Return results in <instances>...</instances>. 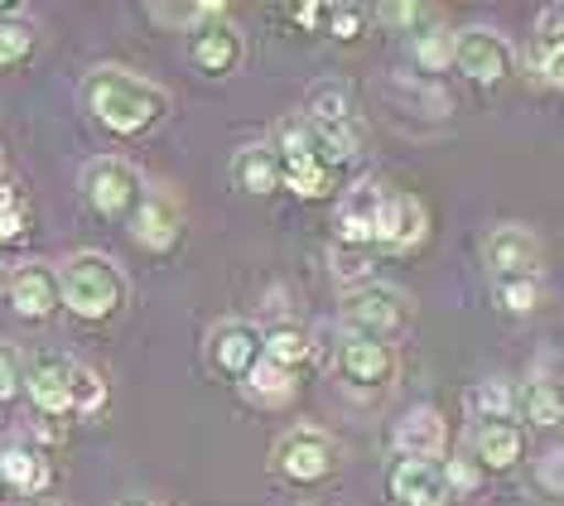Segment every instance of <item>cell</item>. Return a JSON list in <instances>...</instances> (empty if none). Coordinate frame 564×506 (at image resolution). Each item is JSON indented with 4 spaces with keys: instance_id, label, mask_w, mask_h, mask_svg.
I'll return each mask as SVG.
<instances>
[{
    "instance_id": "9c48e42d",
    "label": "cell",
    "mask_w": 564,
    "mask_h": 506,
    "mask_svg": "<svg viewBox=\"0 0 564 506\" xmlns=\"http://www.w3.org/2000/svg\"><path fill=\"white\" fill-rule=\"evenodd\" d=\"M482 261L492 276H541V237L521 223H502L482 237Z\"/></svg>"
},
{
    "instance_id": "b9f144b4",
    "label": "cell",
    "mask_w": 564,
    "mask_h": 506,
    "mask_svg": "<svg viewBox=\"0 0 564 506\" xmlns=\"http://www.w3.org/2000/svg\"><path fill=\"white\" fill-rule=\"evenodd\" d=\"M10 290V276H6V270H0V294H6Z\"/></svg>"
},
{
    "instance_id": "7bdbcfd3",
    "label": "cell",
    "mask_w": 564,
    "mask_h": 506,
    "mask_svg": "<svg viewBox=\"0 0 564 506\" xmlns=\"http://www.w3.org/2000/svg\"><path fill=\"white\" fill-rule=\"evenodd\" d=\"M126 506H155V502H126Z\"/></svg>"
},
{
    "instance_id": "1f68e13d",
    "label": "cell",
    "mask_w": 564,
    "mask_h": 506,
    "mask_svg": "<svg viewBox=\"0 0 564 506\" xmlns=\"http://www.w3.org/2000/svg\"><path fill=\"white\" fill-rule=\"evenodd\" d=\"M150 15L170 20V24H217V20H227V10L223 6H155Z\"/></svg>"
},
{
    "instance_id": "ba28073f",
    "label": "cell",
    "mask_w": 564,
    "mask_h": 506,
    "mask_svg": "<svg viewBox=\"0 0 564 506\" xmlns=\"http://www.w3.org/2000/svg\"><path fill=\"white\" fill-rule=\"evenodd\" d=\"M6 300L15 304V314H20V319H30V323L54 319L58 309H63L58 270H54V266H44V261H24V266H15V270H10V290H6Z\"/></svg>"
},
{
    "instance_id": "484cf974",
    "label": "cell",
    "mask_w": 564,
    "mask_h": 506,
    "mask_svg": "<svg viewBox=\"0 0 564 506\" xmlns=\"http://www.w3.org/2000/svg\"><path fill=\"white\" fill-rule=\"evenodd\" d=\"M310 121L318 126H357V116H352V93L343 83H318L314 93H310Z\"/></svg>"
},
{
    "instance_id": "7402d4cb",
    "label": "cell",
    "mask_w": 564,
    "mask_h": 506,
    "mask_svg": "<svg viewBox=\"0 0 564 506\" xmlns=\"http://www.w3.org/2000/svg\"><path fill=\"white\" fill-rule=\"evenodd\" d=\"M310 353H314V343H310V333H304L300 323H271V329L261 333V357L275 362V367H285V372L304 367Z\"/></svg>"
},
{
    "instance_id": "f546056e",
    "label": "cell",
    "mask_w": 564,
    "mask_h": 506,
    "mask_svg": "<svg viewBox=\"0 0 564 506\" xmlns=\"http://www.w3.org/2000/svg\"><path fill=\"white\" fill-rule=\"evenodd\" d=\"M468 410L478 415V420H511V410H517V391H511L507 381H482L468 391Z\"/></svg>"
},
{
    "instance_id": "cb8c5ba5",
    "label": "cell",
    "mask_w": 564,
    "mask_h": 506,
    "mask_svg": "<svg viewBox=\"0 0 564 506\" xmlns=\"http://www.w3.org/2000/svg\"><path fill=\"white\" fill-rule=\"evenodd\" d=\"M333 174H338V169L324 160H280V189L300 193V198H328Z\"/></svg>"
},
{
    "instance_id": "277c9868",
    "label": "cell",
    "mask_w": 564,
    "mask_h": 506,
    "mask_svg": "<svg viewBox=\"0 0 564 506\" xmlns=\"http://www.w3.org/2000/svg\"><path fill=\"white\" fill-rule=\"evenodd\" d=\"M83 198L97 207L101 217H131L140 198H145V179L131 160H117V154H101L83 169Z\"/></svg>"
},
{
    "instance_id": "6da1fadb",
    "label": "cell",
    "mask_w": 564,
    "mask_h": 506,
    "mask_svg": "<svg viewBox=\"0 0 564 506\" xmlns=\"http://www.w3.org/2000/svg\"><path fill=\"white\" fill-rule=\"evenodd\" d=\"M83 107L101 131L140 140L170 116V93L160 83H145L131 68H93L83 77Z\"/></svg>"
},
{
    "instance_id": "ee69618b",
    "label": "cell",
    "mask_w": 564,
    "mask_h": 506,
    "mask_svg": "<svg viewBox=\"0 0 564 506\" xmlns=\"http://www.w3.org/2000/svg\"><path fill=\"white\" fill-rule=\"evenodd\" d=\"M30 506H58V502H30Z\"/></svg>"
},
{
    "instance_id": "8d00e7d4",
    "label": "cell",
    "mask_w": 564,
    "mask_h": 506,
    "mask_svg": "<svg viewBox=\"0 0 564 506\" xmlns=\"http://www.w3.org/2000/svg\"><path fill=\"white\" fill-rule=\"evenodd\" d=\"M377 20H381V24H401V30H415V34H420V24H430L434 10H430V6H381Z\"/></svg>"
},
{
    "instance_id": "e0dca14e",
    "label": "cell",
    "mask_w": 564,
    "mask_h": 506,
    "mask_svg": "<svg viewBox=\"0 0 564 506\" xmlns=\"http://www.w3.org/2000/svg\"><path fill=\"white\" fill-rule=\"evenodd\" d=\"M126 227H131L135 246H145V251H170V246L178 241V232H184V223H178V207L164 198V193H150L140 198V207L131 217H126Z\"/></svg>"
},
{
    "instance_id": "d6986e66",
    "label": "cell",
    "mask_w": 564,
    "mask_h": 506,
    "mask_svg": "<svg viewBox=\"0 0 564 506\" xmlns=\"http://www.w3.org/2000/svg\"><path fill=\"white\" fill-rule=\"evenodd\" d=\"M0 483L10 492H20V497H40V492L54 483V469H48V459L34 444H6L0 449Z\"/></svg>"
},
{
    "instance_id": "bcb514c9",
    "label": "cell",
    "mask_w": 564,
    "mask_h": 506,
    "mask_svg": "<svg viewBox=\"0 0 564 506\" xmlns=\"http://www.w3.org/2000/svg\"><path fill=\"white\" fill-rule=\"evenodd\" d=\"M440 506H448V502H440Z\"/></svg>"
},
{
    "instance_id": "7a4b0ae2",
    "label": "cell",
    "mask_w": 564,
    "mask_h": 506,
    "mask_svg": "<svg viewBox=\"0 0 564 506\" xmlns=\"http://www.w3.org/2000/svg\"><path fill=\"white\" fill-rule=\"evenodd\" d=\"M58 284H63V309H73V319L83 323H107L111 314H121L126 294H131L121 266L101 251H78L73 261H63Z\"/></svg>"
},
{
    "instance_id": "ab89813d",
    "label": "cell",
    "mask_w": 564,
    "mask_h": 506,
    "mask_svg": "<svg viewBox=\"0 0 564 506\" xmlns=\"http://www.w3.org/2000/svg\"><path fill=\"white\" fill-rule=\"evenodd\" d=\"M24 232V207H15V213H0V241H15Z\"/></svg>"
},
{
    "instance_id": "74e56055",
    "label": "cell",
    "mask_w": 564,
    "mask_h": 506,
    "mask_svg": "<svg viewBox=\"0 0 564 506\" xmlns=\"http://www.w3.org/2000/svg\"><path fill=\"white\" fill-rule=\"evenodd\" d=\"M535 483H541L545 492H555V497H564V449L541 453V463H535Z\"/></svg>"
},
{
    "instance_id": "ac0fdd59",
    "label": "cell",
    "mask_w": 564,
    "mask_h": 506,
    "mask_svg": "<svg viewBox=\"0 0 564 506\" xmlns=\"http://www.w3.org/2000/svg\"><path fill=\"white\" fill-rule=\"evenodd\" d=\"M425 241V207L410 193H387V207H381V227H377V246L387 251H410V246Z\"/></svg>"
},
{
    "instance_id": "3957f363",
    "label": "cell",
    "mask_w": 564,
    "mask_h": 506,
    "mask_svg": "<svg viewBox=\"0 0 564 506\" xmlns=\"http://www.w3.org/2000/svg\"><path fill=\"white\" fill-rule=\"evenodd\" d=\"M343 329L357 337H377V343H391L410 329V300L395 284H362L343 300Z\"/></svg>"
},
{
    "instance_id": "4fadbf2b",
    "label": "cell",
    "mask_w": 564,
    "mask_h": 506,
    "mask_svg": "<svg viewBox=\"0 0 564 506\" xmlns=\"http://www.w3.org/2000/svg\"><path fill=\"white\" fill-rule=\"evenodd\" d=\"M387 487L401 506H440L448 502L444 487V463H425V459H395L387 473Z\"/></svg>"
},
{
    "instance_id": "9a60e30c",
    "label": "cell",
    "mask_w": 564,
    "mask_h": 506,
    "mask_svg": "<svg viewBox=\"0 0 564 506\" xmlns=\"http://www.w3.org/2000/svg\"><path fill=\"white\" fill-rule=\"evenodd\" d=\"M448 449V424L434 406H415L405 410V420L395 424V453L401 459H425V463H440Z\"/></svg>"
},
{
    "instance_id": "52a82bcc",
    "label": "cell",
    "mask_w": 564,
    "mask_h": 506,
    "mask_svg": "<svg viewBox=\"0 0 564 506\" xmlns=\"http://www.w3.org/2000/svg\"><path fill=\"white\" fill-rule=\"evenodd\" d=\"M338 372L352 391H387L395 381V347L377 343V337L343 333L338 343Z\"/></svg>"
},
{
    "instance_id": "60d3db41",
    "label": "cell",
    "mask_w": 564,
    "mask_h": 506,
    "mask_svg": "<svg viewBox=\"0 0 564 506\" xmlns=\"http://www.w3.org/2000/svg\"><path fill=\"white\" fill-rule=\"evenodd\" d=\"M15 207H20V198H15V193H10L6 184H0V213H15Z\"/></svg>"
},
{
    "instance_id": "30bf717a",
    "label": "cell",
    "mask_w": 564,
    "mask_h": 506,
    "mask_svg": "<svg viewBox=\"0 0 564 506\" xmlns=\"http://www.w3.org/2000/svg\"><path fill=\"white\" fill-rule=\"evenodd\" d=\"M261 362V329L247 319H227L208 333V367L217 376H247Z\"/></svg>"
},
{
    "instance_id": "603a6c76",
    "label": "cell",
    "mask_w": 564,
    "mask_h": 506,
    "mask_svg": "<svg viewBox=\"0 0 564 506\" xmlns=\"http://www.w3.org/2000/svg\"><path fill=\"white\" fill-rule=\"evenodd\" d=\"M241 391H247L256 406L275 410V406H285V400L294 396V372H285V367H275V362L261 357L247 376H241Z\"/></svg>"
},
{
    "instance_id": "f35d334b",
    "label": "cell",
    "mask_w": 564,
    "mask_h": 506,
    "mask_svg": "<svg viewBox=\"0 0 564 506\" xmlns=\"http://www.w3.org/2000/svg\"><path fill=\"white\" fill-rule=\"evenodd\" d=\"M290 20H294V24H304V30H324L328 6H294V10H290Z\"/></svg>"
},
{
    "instance_id": "d4e9b609",
    "label": "cell",
    "mask_w": 564,
    "mask_h": 506,
    "mask_svg": "<svg viewBox=\"0 0 564 506\" xmlns=\"http://www.w3.org/2000/svg\"><path fill=\"white\" fill-rule=\"evenodd\" d=\"M517 406H521V415L531 424H564V386H555V381H545V376H535V381H525V391L517 396Z\"/></svg>"
},
{
    "instance_id": "e575fe53",
    "label": "cell",
    "mask_w": 564,
    "mask_h": 506,
    "mask_svg": "<svg viewBox=\"0 0 564 506\" xmlns=\"http://www.w3.org/2000/svg\"><path fill=\"white\" fill-rule=\"evenodd\" d=\"M362 20H367L362 6H328L324 34H333V39H357V34H362Z\"/></svg>"
},
{
    "instance_id": "d590c367",
    "label": "cell",
    "mask_w": 564,
    "mask_h": 506,
    "mask_svg": "<svg viewBox=\"0 0 564 506\" xmlns=\"http://www.w3.org/2000/svg\"><path fill=\"white\" fill-rule=\"evenodd\" d=\"M444 487H448V497H473V492H478V469H473L468 459H448L444 463Z\"/></svg>"
},
{
    "instance_id": "f1b7e54d",
    "label": "cell",
    "mask_w": 564,
    "mask_h": 506,
    "mask_svg": "<svg viewBox=\"0 0 564 506\" xmlns=\"http://www.w3.org/2000/svg\"><path fill=\"white\" fill-rule=\"evenodd\" d=\"M492 290H497V304H502L507 314H531V309L545 300L541 276H502Z\"/></svg>"
},
{
    "instance_id": "2e32d148",
    "label": "cell",
    "mask_w": 564,
    "mask_h": 506,
    "mask_svg": "<svg viewBox=\"0 0 564 506\" xmlns=\"http://www.w3.org/2000/svg\"><path fill=\"white\" fill-rule=\"evenodd\" d=\"M473 459L487 473H507L525 459V430L517 420H478L473 424Z\"/></svg>"
},
{
    "instance_id": "7c38bea8",
    "label": "cell",
    "mask_w": 564,
    "mask_h": 506,
    "mask_svg": "<svg viewBox=\"0 0 564 506\" xmlns=\"http://www.w3.org/2000/svg\"><path fill=\"white\" fill-rule=\"evenodd\" d=\"M68 357L58 353H40L24 367V396L40 415H73V400H68Z\"/></svg>"
},
{
    "instance_id": "8fae6325",
    "label": "cell",
    "mask_w": 564,
    "mask_h": 506,
    "mask_svg": "<svg viewBox=\"0 0 564 506\" xmlns=\"http://www.w3.org/2000/svg\"><path fill=\"white\" fill-rule=\"evenodd\" d=\"M387 193L381 184H352L338 203V246H362L371 251L377 246V227H381V207H387Z\"/></svg>"
},
{
    "instance_id": "5b68a950",
    "label": "cell",
    "mask_w": 564,
    "mask_h": 506,
    "mask_svg": "<svg viewBox=\"0 0 564 506\" xmlns=\"http://www.w3.org/2000/svg\"><path fill=\"white\" fill-rule=\"evenodd\" d=\"M338 469V444H333V434L314 430V424H300V430L280 434L275 444V473L285 477V483H324Z\"/></svg>"
},
{
    "instance_id": "5bb4252c",
    "label": "cell",
    "mask_w": 564,
    "mask_h": 506,
    "mask_svg": "<svg viewBox=\"0 0 564 506\" xmlns=\"http://www.w3.org/2000/svg\"><path fill=\"white\" fill-rule=\"evenodd\" d=\"M188 58L198 63V73L208 77H227L241 68V58H247V39H241V30L232 20H217V24H203L194 49H188Z\"/></svg>"
},
{
    "instance_id": "836d02e7",
    "label": "cell",
    "mask_w": 564,
    "mask_h": 506,
    "mask_svg": "<svg viewBox=\"0 0 564 506\" xmlns=\"http://www.w3.org/2000/svg\"><path fill=\"white\" fill-rule=\"evenodd\" d=\"M24 391V362L10 343H0V406H10Z\"/></svg>"
},
{
    "instance_id": "d6a6232c",
    "label": "cell",
    "mask_w": 564,
    "mask_h": 506,
    "mask_svg": "<svg viewBox=\"0 0 564 506\" xmlns=\"http://www.w3.org/2000/svg\"><path fill=\"white\" fill-rule=\"evenodd\" d=\"M333 276L338 280H367L371 276V251L362 246H333Z\"/></svg>"
},
{
    "instance_id": "4316f807",
    "label": "cell",
    "mask_w": 564,
    "mask_h": 506,
    "mask_svg": "<svg viewBox=\"0 0 564 506\" xmlns=\"http://www.w3.org/2000/svg\"><path fill=\"white\" fill-rule=\"evenodd\" d=\"M68 400H73V415H83V420H93V415L107 406V381L83 367V362H73L68 367Z\"/></svg>"
},
{
    "instance_id": "83f0119b",
    "label": "cell",
    "mask_w": 564,
    "mask_h": 506,
    "mask_svg": "<svg viewBox=\"0 0 564 506\" xmlns=\"http://www.w3.org/2000/svg\"><path fill=\"white\" fill-rule=\"evenodd\" d=\"M410 58L420 63L425 73H440V68H454V30H420L410 39Z\"/></svg>"
},
{
    "instance_id": "ffe728a7",
    "label": "cell",
    "mask_w": 564,
    "mask_h": 506,
    "mask_svg": "<svg viewBox=\"0 0 564 506\" xmlns=\"http://www.w3.org/2000/svg\"><path fill=\"white\" fill-rule=\"evenodd\" d=\"M232 179L241 193H251V198H265V193L280 189V154L275 146H241L232 154Z\"/></svg>"
},
{
    "instance_id": "f6af8a7d",
    "label": "cell",
    "mask_w": 564,
    "mask_h": 506,
    "mask_svg": "<svg viewBox=\"0 0 564 506\" xmlns=\"http://www.w3.org/2000/svg\"><path fill=\"white\" fill-rule=\"evenodd\" d=\"M0 492H6V483H0Z\"/></svg>"
},
{
    "instance_id": "44dd1931",
    "label": "cell",
    "mask_w": 564,
    "mask_h": 506,
    "mask_svg": "<svg viewBox=\"0 0 564 506\" xmlns=\"http://www.w3.org/2000/svg\"><path fill=\"white\" fill-rule=\"evenodd\" d=\"M531 63L545 83H564V6L541 15V30H535V44H531Z\"/></svg>"
},
{
    "instance_id": "8992f818",
    "label": "cell",
    "mask_w": 564,
    "mask_h": 506,
    "mask_svg": "<svg viewBox=\"0 0 564 506\" xmlns=\"http://www.w3.org/2000/svg\"><path fill=\"white\" fill-rule=\"evenodd\" d=\"M454 68L478 87H497L511 77V68H517V54H511V44L497 30L473 24V30L454 34Z\"/></svg>"
},
{
    "instance_id": "4dcf8cb0",
    "label": "cell",
    "mask_w": 564,
    "mask_h": 506,
    "mask_svg": "<svg viewBox=\"0 0 564 506\" xmlns=\"http://www.w3.org/2000/svg\"><path fill=\"white\" fill-rule=\"evenodd\" d=\"M30 49H34V30H30V24L0 20V68H10V63L30 58Z\"/></svg>"
}]
</instances>
